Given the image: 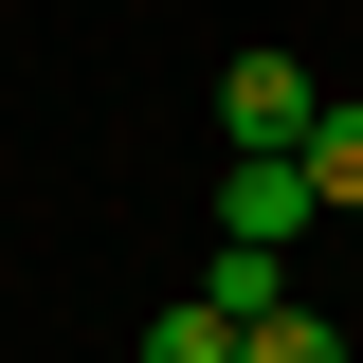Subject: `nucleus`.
I'll use <instances>...</instances> for the list:
<instances>
[{
    "label": "nucleus",
    "mask_w": 363,
    "mask_h": 363,
    "mask_svg": "<svg viewBox=\"0 0 363 363\" xmlns=\"http://www.w3.org/2000/svg\"><path fill=\"white\" fill-rule=\"evenodd\" d=\"M218 236L291 255V236H309V164H291V145H236V182H218Z\"/></svg>",
    "instance_id": "nucleus-2"
},
{
    "label": "nucleus",
    "mask_w": 363,
    "mask_h": 363,
    "mask_svg": "<svg viewBox=\"0 0 363 363\" xmlns=\"http://www.w3.org/2000/svg\"><path fill=\"white\" fill-rule=\"evenodd\" d=\"M236 363H345V327L327 309H272V327H236Z\"/></svg>",
    "instance_id": "nucleus-5"
},
{
    "label": "nucleus",
    "mask_w": 363,
    "mask_h": 363,
    "mask_svg": "<svg viewBox=\"0 0 363 363\" xmlns=\"http://www.w3.org/2000/svg\"><path fill=\"white\" fill-rule=\"evenodd\" d=\"M145 363H236V309H200V291H182V309H145Z\"/></svg>",
    "instance_id": "nucleus-3"
},
{
    "label": "nucleus",
    "mask_w": 363,
    "mask_h": 363,
    "mask_svg": "<svg viewBox=\"0 0 363 363\" xmlns=\"http://www.w3.org/2000/svg\"><path fill=\"white\" fill-rule=\"evenodd\" d=\"M309 109H327V91L291 73V55H272V37L236 55V73H218V145H309Z\"/></svg>",
    "instance_id": "nucleus-1"
},
{
    "label": "nucleus",
    "mask_w": 363,
    "mask_h": 363,
    "mask_svg": "<svg viewBox=\"0 0 363 363\" xmlns=\"http://www.w3.org/2000/svg\"><path fill=\"white\" fill-rule=\"evenodd\" d=\"M291 164H309V200H363V109H309V145H291Z\"/></svg>",
    "instance_id": "nucleus-4"
}]
</instances>
